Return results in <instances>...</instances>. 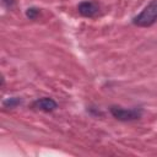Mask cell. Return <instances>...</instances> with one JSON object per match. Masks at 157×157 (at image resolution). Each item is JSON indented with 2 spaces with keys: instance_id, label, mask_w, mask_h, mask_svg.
<instances>
[{
  "instance_id": "obj_1",
  "label": "cell",
  "mask_w": 157,
  "mask_h": 157,
  "mask_svg": "<svg viewBox=\"0 0 157 157\" xmlns=\"http://www.w3.org/2000/svg\"><path fill=\"white\" fill-rule=\"evenodd\" d=\"M157 21V0H152L137 16L134 17V25L139 27H150Z\"/></svg>"
},
{
  "instance_id": "obj_2",
  "label": "cell",
  "mask_w": 157,
  "mask_h": 157,
  "mask_svg": "<svg viewBox=\"0 0 157 157\" xmlns=\"http://www.w3.org/2000/svg\"><path fill=\"white\" fill-rule=\"evenodd\" d=\"M110 113L112 115L121 121H130V120H136L142 115V110L139 108H121V107H117L113 105L110 108Z\"/></svg>"
},
{
  "instance_id": "obj_3",
  "label": "cell",
  "mask_w": 157,
  "mask_h": 157,
  "mask_svg": "<svg viewBox=\"0 0 157 157\" xmlns=\"http://www.w3.org/2000/svg\"><path fill=\"white\" fill-rule=\"evenodd\" d=\"M77 10L85 17H93V16H96L98 13L99 6L94 1H82V2L78 4Z\"/></svg>"
},
{
  "instance_id": "obj_4",
  "label": "cell",
  "mask_w": 157,
  "mask_h": 157,
  "mask_svg": "<svg viewBox=\"0 0 157 157\" xmlns=\"http://www.w3.org/2000/svg\"><path fill=\"white\" fill-rule=\"evenodd\" d=\"M32 107L38 109V110H42V112H53L54 109L58 108V103L53 98L43 97V98H39V99L34 101Z\"/></svg>"
},
{
  "instance_id": "obj_5",
  "label": "cell",
  "mask_w": 157,
  "mask_h": 157,
  "mask_svg": "<svg viewBox=\"0 0 157 157\" xmlns=\"http://www.w3.org/2000/svg\"><path fill=\"white\" fill-rule=\"evenodd\" d=\"M21 102H22L21 98H18V97H11V98L5 99L2 102V104H4L5 108H16L17 105L21 104Z\"/></svg>"
},
{
  "instance_id": "obj_6",
  "label": "cell",
  "mask_w": 157,
  "mask_h": 157,
  "mask_svg": "<svg viewBox=\"0 0 157 157\" xmlns=\"http://www.w3.org/2000/svg\"><path fill=\"white\" fill-rule=\"evenodd\" d=\"M39 13H40V10L37 9V7H29V9H27V11H26V16H27L28 18H31V20L37 18V17L39 16Z\"/></svg>"
},
{
  "instance_id": "obj_7",
  "label": "cell",
  "mask_w": 157,
  "mask_h": 157,
  "mask_svg": "<svg viewBox=\"0 0 157 157\" xmlns=\"http://www.w3.org/2000/svg\"><path fill=\"white\" fill-rule=\"evenodd\" d=\"M2 2H4V5H5V6H7V7H11V6H13V4H15V0H2Z\"/></svg>"
}]
</instances>
